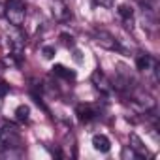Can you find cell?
<instances>
[{
    "mask_svg": "<svg viewBox=\"0 0 160 160\" xmlns=\"http://www.w3.org/2000/svg\"><path fill=\"white\" fill-rule=\"evenodd\" d=\"M92 147L100 152H108L111 149V143L104 134H96V136H92Z\"/></svg>",
    "mask_w": 160,
    "mask_h": 160,
    "instance_id": "9c48e42d",
    "label": "cell"
},
{
    "mask_svg": "<svg viewBox=\"0 0 160 160\" xmlns=\"http://www.w3.org/2000/svg\"><path fill=\"white\" fill-rule=\"evenodd\" d=\"M15 117H17V121L19 122H28V119H30V109H28V106H19L17 109H15Z\"/></svg>",
    "mask_w": 160,
    "mask_h": 160,
    "instance_id": "4fadbf2b",
    "label": "cell"
},
{
    "mask_svg": "<svg viewBox=\"0 0 160 160\" xmlns=\"http://www.w3.org/2000/svg\"><path fill=\"white\" fill-rule=\"evenodd\" d=\"M92 83H94V87L100 91V92H111V83H109V79L104 75V72L98 68V70H94L92 72Z\"/></svg>",
    "mask_w": 160,
    "mask_h": 160,
    "instance_id": "52a82bcc",
    "label": "cell"
},
{
    "mask_svg": "<svg viewBox=\"0 0 160 160\" xmlns=\"http://www.w3.org/2000/svg\"><path fill=\"white\" fill-rule=\"evenodd\" d=\"M128 143H130V145H128V147H130V151H134L138 158L151 156V154H149V151H147V147L143 145V141H141V138H139L138 134H130V138H128Z\"/></svg>",
    "mask_w": 160,
    "mask_h": 160,
    "instance_id": "8992f818",
    "label": "cell"
},
{
    "mask_svg": "<svg viewBox=\"0 0 160 160\" xmlns=\"http://www.w3.org/2000/svg\"><path fill=\"white\" fill-rule=\"evenodd\" d=\"M4 12H6V6L0 2V17H4Z\"/></svg>",
    "mask_w": 160,
    "mask_h": 160,
    "instance_id": "d6986e66",
    "label": "cell"
},
{
    "mask_svg": "<svg viewBox=\"0 0 160 160\" xmlns=\"http://www.w3.org/2000/svg\"><path fill=\"white\" fill-rule=\"evenodd\" d=\"M47 149L51 151V154H53V156H57V158H60V156H62V152H60V149H57V147H55V149H51V147H47Z\"/></svg>",
    "mask_w": 160,
    "mask_h": 160,
    "instance_id": "ac0fdd59",
    "label": "cell"
},
{
    "mask_svg": "<svg viewBox=\"0 0 160 160\" xmlns=\"http://www.w3.org/2000/svg\"><path fill=\"white\" fill-rule=\"evenodd\" d=\"M96 2L100 6H104V8H113L115 6V0H96Z\"/></svg>",
    "mask_w": 160,
    "mask_h": 160,
    "instance_id": "e0dca14e",
    "label": "cell"
},
{
    "mask_svg": "<svg viewBox=\"0 0 160 160\" xmlns=\"http://www.w3.org/2000/svg\"><path fill=\"white\" fill-rule=\"evenodd\" d=\"M75 111H77V117H79V121H81V122H89V121H92V119L96 117V111H94L91 106H83V104H79Z\"/></svg>",
    "mask_w": 160,
    "mask_h": 160,
    "instance_id": "ba28073f",
    "label": "cell"
},
{
    "mask_svg": "<svg viewBox=\"0 0 160 160\" xmlns=\"http://www.w3.org/2000/svg\"><path fill=\"white\" fill-rule=\"evenodd\" d=\"M8 92H10V85L4 83V81H0V98H4Z\"/></svg>",
    "mask_w": 160,
    "mask_h": 160,
    "instance_id": "2e32d148",
    "label": "cell"
},
{
    "mask_svg": "<svg viewBox=\"0 0 160 160\" xmlns=\"http://www.w3.org/2000/svg\"><path fill=\"white\" fill-rule=\"evenodd\" d=\"M152 62H154V60H152L151 55H147V53H138V55H136V66H138V70H147Z\"/></svg>",
    "mask_w": 160,
    "mask_h": 160,
    "instance_id": "7c38bea8",
    "label": "cell"
},
{
    "mask_svg": "<svg viewBox=\"0 0 160 160\" xmlns=\"http://www.w3.org/2000/svg\"><path fill=\"white\" fill-rule=\"evenodd\" d=\"M42 53H43V57H45V58H53V57H55V47L45 45V47L42 49Z\"/></svg>",
    "mask_w": 160,
    "mask_h": 160,
    "instance_id": "5bb4252c",
    "label": "cell"
},
{
    "mask_svg": "<svg viewBox=\"0 0 160 160\" xmlns=\"http://www.w3.org/2000/svg\"><path fill=\"white\" fill-rule=\"evenodd\" d=\"M119 15H121V19L124 21L126 28H132V23H134V12H132V8H128V6H119Z\"/></svg>",
    "mask_w": 160,
    "mask_h": 160,
    "instance_id": "8fae6325",
    "label": "cell"
},
{
    "mask_svg": "<svg viewBox=\"0 0 160 160\" xmlns=\"http://www.w3.org/2000/svg\"><path fill=\"white\" fill-rule=\"evenodd\" d=\"M73 55H75V57H73V58H75V60H77V62H81V57H79V55H81V53H79V51H75V53H73Z\"/></svg>",
    "mask_w": 160,
    "mask_h": 160,
    "instance_id": "ffe728a7",
    "label": "cell"
},
{
    "mask_svg": "<svg viewBox=\"0 0 160 160\" xmlns=\"http://www.w3.org/2000/svg\"><path fill=\"white\" fill-rule=\"evenodd\" d=\"M51 12L58 23H66L72 19V12H70V8L64 0H51Z\"/></svg>",
    "mask_w": 160,
    "mask_h": 160,
    "instance_id": "5b68a950",
    "label": "cell"
},
{
    "mask_svg": "<svg viewBox=\"0 0 160 160\" xmlns=\"http://www.w3.org/2000/svg\"><path fill=\"white\" fill-rule=\"evenodd\" d=\"M60 40H62V43H64L66 47H73V38H72V36H68V34H60Z\"/></svg>",
    "mask_w": 160,
    "mask_h": 160,
    "instance_id": "9a60e30c",
    "label": "cell"
},
{
    "mask_svg": "<svg viewBox=\"0 0 160 160\" xmlns=\"http://www.w3.org/2000/svg\"><path fill=\"white\" fill-rule=\"evenodd\" d=\"M51 70H53V73H55V75H58V77H62V79H68V81L75 79V72L68 70V68H66V66H62V64H55Z\"/></svg>",
    "mask_w": 160,
    "mask_h": 160,
    "instance_id": "30bf717a",
    "label": "cell"
},
{
    "mask_svg": "<svg viewBox=\"0 0 160 160\" xmlns=\"http://www.w3.org/2000/svg\"><path fill=\"white\" fill-rule=\"evenodd\" d=\"M8 38H10V45H12V51L13 55L21 60L23 58V49H25V43H27V36L21 32V27H13L10 32H8Z\"/></svg>",
    "mask_w": 160,
    "mask_h": 160,
    "instance_id": "3957f363",
    "label": "cell"
},
{
    "mask_svg": "<svg viewBox=\"0 0 160 160\" xmlns=\"http://www.w3.org/2000/svg\"><path fill=\"white\" fill-rule=\"evenodd\" d=\"M4 17L10 21L12 27H21V25L25 23V17H27L25 0H10V2L6 4Z\"/></svg>",
    "mask_w": 160,
    "mask_h": 160,
    "instance_id": "7a4b0ae2",
    "label": "cell"
},
{
    "mask_svg": "<svg viewBox=\"0 0 160 160\" xmlns=\"http://www.w3.org/2000/svg\"><path fill=\"white\" fill-rule=\"evenodd\" d=\"M21 145H23V138L13 124L0 128V149L2 151H15L21 149Z\"/></svg>",
    "mask_w": 160,
    "mask_h": 160,
    "instance_id": "6da1fadb",
    "label": "cell"
},
{
    "mask_svg": "<svg viewBox=\"0 0 160 160\" xmlns=\"http://www.w3.org/2000/svg\"><path fill=\"white\" fill-rule=\"evenodd\" d=\"M92 38H94V42L100 45V47H104V49H109V51H119L121 47H119V42L113 38V34H109L108 30H94L92 32Z\"/></svg>",
    "mask_w": 160,
    "mask_h": 160,
    "instance_id": "277c9868",
    "label": "cell"
}]
</instances>
